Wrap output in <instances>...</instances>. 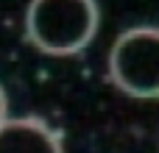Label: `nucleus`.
<instances>
[{
	"label": "nucleus",
	"mask_w": 159,
	"mask_h": 153,
	"mask_svg": "<svg viewBox=\"0 0 159 153\" xmlns=\"http://www.w3.org/2000/svg\"><path fill=\"white\" fill-rule=\"evenodd\" d=\"M98 31L95 0H31L25 11V33L31 45L48 56L81 53Z\"/></svg>",
	"instance_id": "1"
},
{
	"label": "nucleus",
	"mask_w": 159,
	"mask_h": 153,
	"mask_svg": "<svg viewBox=\"0 0 159 153\" xmlns=\"http://www.w3.org/2000/svg\"><path fill=\"white\" fill-rule=\"evenodd\" d=\"M109 78L131 98H159V28L137 25L115 39Z\"/></svg>",
	"instance_id": "2"
},
{
	"label": "nucleus",
	"mask_w": 159,
	"mask_h": 153,
	"mask_svg": "<svg viewBox=\"0 0 159 153\" xmlns=\"http://www.w3.org/2000/svg\"><path fill=\"white\" fill-rule=\"evenodd\" d=\"M0 153H64L59 134L39 117H14L0 125Z\"/></svg>",
	"instance_id": "3"
},
{
	"label": "nucleus",
	"mask_w": 159,
	"mask_h": 153,
	"mask_svg": "<svg viewBox=\"0 0 159 153\" xmlns=\"http://www.w3.org/2000/svg\"><path fill=\"white\" fill-rule=\"evenodd\" d=\"M6 114H8V100H6V92H3V86H0V125L8 120Z\"/></svg>",
	"instance_id": "4"
}]
</instances>
